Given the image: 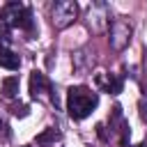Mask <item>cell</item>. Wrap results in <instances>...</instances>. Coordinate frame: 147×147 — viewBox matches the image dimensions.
I'll return each mask as SVG.
<instances>
[{
	"label": "cell",
	"instance_id": "cell-10",
	"mask_svg": "<svg viewBox=\"0 0 147 147\" xmlns=\"http://www.w3.org/2000/svg\"><path fill=\"white\" fill-rule=\"evenodd\" d=\"M55 138H57V131H55V129H51V131H46V133L37 136V142H48V140H55Z\"/></svg>",
	"mask_w": 147,
	"mask_h": 147
},
{
	"label": "cell",
	"instance_id": "cell-7",
	"mask_svg": "<svg viewBox=\"0 0 147 147\" xmlns=\"http://www.w3.org/2000/svg\"><path fill=\"white\" fill-rule=\"evenodd\" d=\"M0 67H5V69H9V71H16V69L21 67V57H18L14 51L0 46Z\"/></svg>",
	"mask_w": 147,
	"mask_h": 147
},
{
	"label": "cell",
	"instance_id": "cell-4",
	"mask_svg": "<svg viewBox=\"0 0 147 147\" xmlns=\"http://www.w3.org/2000/svg\"><path fill=\"white\" fill-rule=\"evenodd\" d=\"M131 39V28L124 23V21H115L110 25V46L115 51H122Z\"/></svg>",
	"mask_w": 147,
	"mask_h": 147
},
{
	"label": "cell",
	"instance_id": "cell-9",
	"mask_svg": "<svg viewBox=\"0 0 147 147\" xmlns=\"http://www.w3.org/2000/svg\"><path fill=\"white\" fill-rule=\"evenodd\" d=\"M18 76H7L5 80H2V94L7 96V99H11V96H16V92H18Z\"/></svg>",
	"mask_w": 147,
	"mask_h": 147
},
{
	"label": "cell",
	"instance_id": "cell-8",
	"mask_svg": "<svg viewBox=\"0 0 147 147\" xmlns=\"http://www.w3.org/2000/svg\"><path fill=\"white\" fill-rule=\"evenodd\" d=\"M96 83L106 90V92H110V94H119L122 92V78H115V76H96Z\"/></svg>",
	"mask_w": 147,
	"mask_h": 147
},
{
	"label": "cell",
	"instance_id": "cell-12",
	"mask_svg": "<svg viewBox=\"0 0 147 147\" xmlns=\"http://www.w3.org/2000/svg\"><path fill=\"white\" fill-rule=\"evenodd\" d=\"M2 129H7V126H5V122H2V119H0V131H2Z\"/></svg>",
	"mask_w": 147,
	"mask_h": 147
},
{
	"label": "cell",
	"instance_id": "cell-2",
	"mask_svg": "<svg viewBox=\"0 0 147 147\" xmlns=\"http://www.w3.org/2000/svg\"><path fill=\"white\" fill-rule=\"evenodd\" d=\"M2 18L9 23V25H16L21 30H32V11L21 5V2H9L2 7Z\"/></svg>",
	"mask_w": 147,
	"mask_h": 147
},
{
	"label": "cell",
	"instance_id": "cell-1",
	"mask_svg": "<svg viewBox=\"0 0 147 147\" xmlns=\"http://www.w3.org/2000/svg\"><path fill=\"white\" fill-rule=\"evenodd\" d=\"M99 103V96L96 92H92L90 87L85 85H76V87H69L67 92V110L74 119H85Z\"/></svg>",
	"mask_w": 147,
	"mask_h": 147
},
{
	"label": "cell",
	"instance_id": "cell-6",
	"mask_svg": "<svg viewBox=\"0 0 147 147\" xmlns=\"http://www.w3.org/2000/svg\"><path fill=\"white\" fill-rule=\"evenodd\" d=\"M51 90V83H48V78L41 74V71H32V76H30V94L34 96V99H39L44 92H48Z\"/></svg>",
	"mask_w": 147,
	"mask_h": 147
},
{
	"label": "cell",
	"instance_id": "cell-5",
	"mask_svg": "<svg viewBox=\"0 0 147 147\" xmlns=\"http://www.w3.org/2000/svg\"><path fill=\"white\" fill-rule=\"evenodd\" d=\"M87 18H90V25H94V30H103L106 28V21H108V7L101 5V2L92 5Z\"/></svg>",
	"mask_w": 147,
	"mask_h": 147
},
{
	"label": "cell",
	"instance_id": "cell-3",
	"mask_svg": "<svg viewBox=\"0 0 147 147\" xmlns=\"http://www.w3.org/2000/svg\"><path fill=\"white\" fill-rule=\"evenodd\" d=\"M76 14H78V5L71 2V0H60L51 9V18H53V25L57 30H64L67 25H71L74 18H76Z\"/></svg>",
	"mask_w": 147,
	"mask_h": 147
},
{
	"label": "cell",
	"instance_id": "cell-11",
	"mask_svg": "<svg viewBox=\"0 0 147 147\" xmlns=\"http://www.w3.org/2000/svg\"><path fill=\"white\" fill-rule=\"evenodd\" d=\"M11 110H14V115H21V117L28 115V106H14Z\"/></svg>",
	"mask_w": 147,
	"mask_h": 147
}]
</instances>
